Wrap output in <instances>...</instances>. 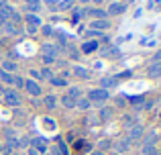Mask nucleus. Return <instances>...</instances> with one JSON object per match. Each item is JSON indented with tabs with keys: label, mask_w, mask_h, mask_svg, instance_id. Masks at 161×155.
Here are the masks:
<instances>
[{
	"label": "nucleus",
	"mask_w": 161,
	"mask_h": 155,
	"mask_svg": "<svg viewBox=\"0 0 161 155\" xmlns=\"http://www.w3.org/2000/svg\"><path fill=\"white\" fill-rule=\"evenodd\" d=\"M108 98H110L108 90H102V88H98V90H92V92H90V96H88L90 104H104Z\"/></svg>",
	"instance_id": "1"
},
{
	"label": "nucleus",
	"mask_w": 161,
	"mask_h": 155,
	"mask_svg": "<svg viewBox=\"0 0 161 155\" xmlns=\"http://www.w3.org/2000/svg\"><path fill=\"white\" fill-rule=\"evenodd\" d=\"M112 149H114V153H116V155H125L130 149V141L126 139V137H125V139H118V141H114Z\"/></svg>",
	"instance_id": "2"
},
{
	"label": "nucleus",
	"mask_w": 161,
	"mask_h": 155,
	"mask_svg": "<svg viewBox=\"0 0 161 155\" xmlns=\"http://www.w3.org/2000/svg\"><path fill=\"white\" fill-rule=\"evenodd\" d=\"M4 102L8 104V106H19L20 104V96H19V92L16 90H6L4 92Z\"/></svg>",
	"instance_id": "3"
},
{
	"label": "nucleus",
	"mask_w": 161,
	"mask_h": 155,
	"mask_svg": "<svg viewBox=\"0 0 161 155\" xmlns=\"http://www.w3.org/2000/svg\"><path fill=\"white\" fill-rule=\"evenodd\" d=\"M143 137H145L143 127H141V125H133V127L129 129V135H126V139H129V141H139V139H143Z\"/></svg>",
	"instance_id": "4"
},
{
	"label": "nucleus",
	"mask_w": 161,
	"mask_h": 155,
	"mask_svg": "<svg viewBox=\"0 0 161 155\" xmlns=\"http://www.w3.org/2000/svg\"><path fill=\"white\" fill-rule=\"evenodd\" d=\"M25 88L31 96H39L41 94V86L35 82V80H25Z\"/></svg>",
	"instance_id": "5"
},
{
	"label": "nucleus",
	"mask_w": 161,
	"mask_h": 155,
	"mask_svg": "<svg viewBox=\"0 0 161 155\" xmlns=\"http://www.w3.org/2000/svg\"><path fill=\"white\" fill-rule=\"evenodd\" d=\"M0 29H2V33H4V35H10V37H14V35H19V33H20V29L16 27V25L8 23V20H6V23H4Z\"/></svg>",
	"instance_id": "6"
},
{
	"label": "nucleus",
	"mask_w": 161,
	"mask_h": 155,
	"mask_svg": "<svg viewBox=\"0 0 161 155\" xmlns=\"http://www.w3.org/2000/svg\"><path fill=\"white\" fill-rule=\"evenodd\" d=\"M125 10H126V6H125L122 2H112V4H110V8L106 10V14L114 16V14H122Z\"/></svg>",
	"instance_id": "7"
},
{
	"label": "nucleus",
	"mask_w": 161,
	"mask_h": 155,
	"mask_svg": "<svg viewBox=\"0 0 161 155\" xmlns=\"http://www.w3.org/2000/svg\"><path fill=\"white\" fill-rule=\"evenodd\" d=\"M100 84H102V90H108V88H116L118 86V78L116 76H106L100 80Z\"/></svg>",
	"instance_id": "8"
},
{
	"label": "nucleus",
	"mask_w": 161,
	"mask_h": 155,
	"mask_svg": "<svg viewBox=\"0 0 161 155\" xmlns=\"http://www.w3.org/2000/svg\"><path fill=\"white\" fill-rule=\"evenodd\" d=\"M57 53H59V47L57 45H53V43H47V45H43V55L45 57H57Z\"/></svg>",
	"instance_id": "9"
},
{
	"label": "nucleus",
	"mask_w": 161,
	"mask_h": 155,
	"mask_svg": "<svg viewBox=\"0 0 161 155\" xmlns=\"http://www.w3.org/2000/svg\"><path fill=\"white\" fill-rule=\"evenodd\" d=\"M20 147V143L16 139H8V143L2 147V153H6V155H12L14 153V149H19Z\"/></svg>",
	"instance_id": "10"
},
{
	"label": "nucleus",
	"mask_w": 161,
	"mask_h": 155,
	"mask_svg": "<svg viewBox=\"0 0 161 155\" xmlns=\"http://www.w3.org/2000/svg\"><path fill=\"white\" fill-rule=\"evenodd\" d=\"M31 145H33V149H35L37 153H45L47 151V143H45L43 139H33Z\"/></svg>",
	"instance_id": "11"
},
{
	"label": "nucleus",
	"mask_w": 161,
	"mask_h": 155,
	"mask_svg": "<svg viewBox=\"0 0 161 155\" xmlns=\"http://www.w3.org/2000/svg\"><path fill=\"white\" fill-rule=\"evenodd\" d=\"M96 49H98V41H86V43L82 45V53H94Z\"/></svg>",
	"instance_id": "12"
},
{
	"label": "nucleus",
	"mask_w": 161,
	"mask_h": 155,
	"mask_svg": "<svg viewBox=\"0 0 161 155\" xmlns=\"http://www.w3.org/2000/svg\"><path fill=\"white\" fill-rule=\"evenodd\" d=\"M147 74H149L151 78H161V61H157V64H153L149 69H147Z\"/></svg>",
	"instance_id": "13"
},
{
	"label": "nucleus",
	"mask_w": 161,
	"mask_h": 155,
	"mask_svg": "<svg viewBox=\"0 0 161 155\" xmlns=\"http://www.w3.org/2000/svg\"><path fill=\"white\" fill-rule=\"evenodd\" d=\"M90 14L94 16L96 20H106V16H108V14H106V10H102V8H92Z\"/></svg>",
	"instance_id": "14"
},
{
	"label": "nucleus",
	"mask_w": 161,
	"mask_h": 155,
	"mask_svg": "<svg viewBox=\"0 0 161 155\" xmlns=\"http://www.w3.org/2000/svg\"><path fill=\"white\" fill-rule=\"evenodd\" d=\"M74 74H75V76H80V78H84V80H88V78L92 76V74L88 72L84 65H75V68H74Z\"/></svg>",
	"instance_id": "15"
},
{
	"label": "nucleus",
	"mask_w": 161,
	"mask_h": 155,
	"mask_svg": "<svg viewBox=\"0 0 161 155\" xmlns=\"http://www.w3.org/2000/svg\"><path fill=\"white\" fill-rule=\"evenodd\" d=\"M25 19H27V25H31V27H39V25H41V19L37 14H33V12H29Z\"/></svg>",
	"instance_id": "16"
},
{
	"label": "nucleus",
	"mask_w": 161,
	"mask_h": 155,
	"mask_svg": "<svg viewBox=\"0 0 161 155\" xmlns=\"http://www.w3.org/2000/svg\"><path fill=\"white\" fill-rule=\"evenodd\" d=\"M16 68H19V65H16V61H10V59H6V61H2V69H4V72H16Z\"/></svg>",
	"instance_id": "17"
},
{
	"label": "nucleus",
	"mask_w": 161,
	"mask_h": 155,
	"mask_svg": "<svg viewBox=\"0 0 161 155\" xmlns=\"http://www.w3.org/2000/svg\"><path fill=\"white\" fill-rule=\"evenodd\" d=\"M92 104H90V100L88 98H78L75 100V108H80V110H88Z\"/></svg>",
	"instance_id": "18"
},
{
	"label": "nucleus",
	"mask_w": 161,
	"mask_h": 155,
	"mask_svg": "<svg viewBox=\"0 0 161 155\" xmlns=\"http://www.w3.org/2000/svg\"><path fill=\"white\" fill-rule=\"evenodd\" d=\"M108 27H110V20H94L90 29H94V31H100V29H108Z\"/></svg>",
	"instance_id": "19"
},
{
	"label": "nucleus",
	"mask_w": 161,
	"mask_h": 155,
	"mask_svg": "<svg viewBox=\"0 0 161 155\" xmlns=\"http://www.w3.org/2000/svg\"><path fill=\"white\" fill-rule=\"evenodd\" d=\"M61 104H63V106H65V108H75V100L74 98H71V96H61Z\"/></svg>",
	"instance_id": "20"
},
{
	"label": "nucleus",
	"mask_w": 161,
	"mask_h": 155,
	"mask_svg": "<svg viewBox=\"0 0 161 155\" xmlns=\"http://www.w3.org/2000/svg\"><path fill=\"white\" fill-rule=\"evenodd\" d=\"M102 53H104V55H112V57L120 55V51H118V47H116V45H112V47H110V45H108L106 49H102Z\"/></svg>",
	"instance_id": "21"
},
{
	"label": "nucleus",
	"mask_w": 161,
	"mask_h": 155,
	"mask_svg": "<svg viewBox=\"0 0 161 155\" xmlns=\"http://www.w3.org/2000/svg\"><path fill=\"white\" fill-rule=\"evenodd\" d=\"M57 8H59V10H67V8H71V6H74V0H57Z\"/></svg>",
	"instance_id": "22"
},
{
	"label": "nucleus",
	"mask_w": 161,
	"mask_h": 155,
	"mask_svg": "<svg viewBox=\"0 0 161 155\" xmlns=\"http://www.w3.org/2000/svg\"><path fill=\"white\" fill-rule=\"evenodd\" d=\"M155 141H157V135H155V133H149L147 137H143V145H153Z\"/></svg>",
	"instance_id": "23"
},
{
	"label": "nucleus",
	"mask_w": 161,
	"mask_h": 155,
	"mask_svg": "<svg viewBox=\"0 0 161 155\" xmlns=\"http://www.w3.org/2000/svg\"><path fill=\"white\" fill-rule=\"evenodd\" d=\"M55 104H57V98H55V96H45V106L47 108H55Z\"/></svg>",
	"instance_id": "24"
},
{
	"label": "nucleus",
	"mask_w": 161,
	"mask_h": 155,
	"mask_svg": "<svg viewBox=\"0 0 161 155\" xmlns=\"http://www.w3.org/2000/svg\"><path fill=\"white\" fill-rule=\"evenodd\" d=\"M110 116H112V108H108V106H104L102 110H100V119L102 120H108Z\"/></svg>",
	"instance_id": "25"
},
{
	"label": "nucleus",
	"mask_w": 161,
	"mask_h": 155,
	"mask_svg": "<svg viewBox=\"0 0 161 155\" xmlns=\"http://www.w3.org/2000/svg\"><path fill=\"white\" fill-rule=\"evenodd\" d=\"M51 84L57 88H63V86H67V80L65 78H51Z\"/></svg>",
	"instance_id": "26"
},
{
	"label": "nucleus",
	"mask_w": 161,
	"mask_h": 155,
	"mask_svg": "<svg viewBox=\"0 0 161 155\" xmlns=\"http://www.w3.org/2000/svg\"><path fill=\"white\" fill-rule=\"evenodd\" d=\"M0 78H2L6 84H12V78H14V76H10V74H6L4 69H0Z\"/></svg>",
	"instance_id": "27"
},
{
	"label": "nucleus",
	"mask_w": 161,
	"mask_h": 155,
	"mask_svg": "<svg viewBox=\"0 0 161 155\" xmlns=\"http://www.w3.org/2000/svg\"><path fill=\"white\" fill-rule=\"evenodd\" d=\"M80 19H82V10H78V8H75V10H74V16H71V23L78 25V23H80Z\"/></svg>",
	"instance_id": "28"
},
{
	"label": "nucleus",
	"mask_w": 161,
	"mask_h": 155,
	"mask_svg": "<svg viewBox=\"0 0 161 155\" xmlns=\"http://www.w3.org/2000/svg\"><path fill=\"white\" fill-rule=\"evenodd\" d=\"M125 125H126L129 129L133 127V125H137V123H135V116H133V114H126V116H125Z\"/></svg>",
	"instance_id": "29"
},
{
	"label": "nucleus",
	"mask_w": 161,
	"mask_h": 155,
	"mask_svg": "<svg viewBox=\"0 0 161 155\" xmlns=\"http://www.w3.org/2000/svg\"><path fill=\"white\" fill-rule=\"evenodd\" d=\"M12 84H14L16 88H23L25 86V80L20 78V76H14V78H12Z\"/></svg>",
	"instance_id": "30"
},
{
	"label": "nucleus",
	"mask_w": 161,
	"mask_h": 155,
	"mask_svg": "<svg viewBox=\"0 0 161 155\" xmlns=\"http://www.w3.org/2000/svg\"><path fill=\"white\" fill-rule=\"evenodd\" d=\"M41 78H45V80H51V78H53V74H51V69H47V68H43V69H41Z\"/></svg>",
	"instance_id": "31"
},
{
	"label": "nucleus",
	"mask_w": 161,
	"mask_h": 155,
	"mask_svg": "<svg viewBox=\"0 0 161 155\" xmlns=\"http://www.w3.org/2000/svg\"><path fill=\"white\" fill-rule=\"evenodd\" d=\"M55 39H57V43H59V45H65V41H67L63 33H55Z\"/></svg>",
	"instance_id": "32"
},
{
	"label": "nucleus",
	"mask_w": 161,
	"mask_h": 155,
	"mask_svg": "<svg viewBox=\"0 0 161 155\" xmlns=\"http://www.w3.org/2000/svg\"><path fill=\"white\" fill-rule=\"evenodd\" d=\"M67 96H71L74 100H78V98H80V88H71V90H69V94H67Z\"/></svg>",
	"instance_id": "33"
},
{
	"label": "nucleus",
	"mask_w": 161,
	"mask_h": 155,
	"mask_svg": "<svg viewBox=\"0 0 161 155\" xmlns=\"http://www.w3.org/2000/svg\"><path fill=\"white\" fill-rule=\"evenodd\" d=\"M157 61H161V49L153 53V64H157Z\"/></svg>",
	"instance_id": "34"
},
{
	"label": "nucleus",
	"mask_w": 161,
	"mask_h": 155,
	"mask_svg": "<svg viewBox=\"0 0 161 155\" xmlns=\"http://www.w3.org/2000/svg\"><path fill=\"white\" fill-rule=\"evenodd\" d=\"M51 33H53V29L49 27V25H45L43 27V35H51Z\"/></svg>",
	"instance_id": "35"
},
{
	"label": "nucleus",
	"mask_w": 161,
	"mask_h": 155,
	"mask_svg": "<svg viewBox=\"0 0 161 155\" xmlns=\"http://www.w3.org/2000/svg\"><path fill=\"white\" fill-rule=\"evenodd\" d=\"M4 23H6V14H4V12L2 10H0V27H2V25Z\"/></svg>",
	"instance_id": "36"
},
{
	"label": "nucleus",
	"mask_w": 161,
	"mask_h": 155,
	"mask_svg": "<svg viewBox=\"0 0 161 155\" xmlns=\"http://www.w3.org/2000/svg\"><path fill=\"white\" fill-rule=\"evenodd\" d=\"M98 147H100V149H106V147H108V141H100Z\"/></svg>",
	"instance_id": "37"
},
{
	"label": "nucleus",
	"mask_w": 161,
	"mask_h": 155,
	"mask_svg": "<svg viewBox=\"0 0 161 155\" xmlns=\"http://www.w3.org/2000/svg\"><path fill=\"white\" fill-rule=\"evenodd\" d=\"M27 31L33 35V33H37V27H31V25H27Z\"/></svg>",
	"instance_id": "38"
},
{
	"label": "nucleus",
	"mask_w": 161,
	"mask_h": 155,
	"mask_svg": "<svg viewBox=\"0 0 161 155\" xmlns=\"http://www.w3.org/2000/svg\"><path fill=\"white\" fill-rule=\"evenodd\" d=\"M43 61H45V64H53L55 59H53V57H45V55H43Z\"/></svg>",
	"instance_id": "39"
},
{
	"label": "nucleus",
	"mask_w": 161,
	"mask_h": 155,
	"mask_svg": "<svg viewBox=\"0 0 161 155\" xmlns=\"http://www.w3.org/2000/svg\"><path fill=\"white\" fill-rule=\"evenodd\" d=\"M29 155H39V153H37V151H35V149H33V147H31V149H29Z\"/></svg>",
	"instance_id": "40"
},
{
	"label": "nucleus",
	"mask_w": 161,
	"mask_h": 155,
	"mask_svg": "<svg viewBox=\"0 0 161 155\" xmlns=\"http://www.w3.org/2000/svg\"><path fill=\"white\" fill-rule=\"evenodd\" d=\"M90 155H106V153H102V151H92Z\"/></svg>",
	"instance_id": "41"
},
{
	"label": "nucleus",
	"mask_w": 161,
	"mask_h": 155,
	"mask_svg": "<svg viewBox=\"0 0 161 155\" xmlns=\"http://www.w3.org/2000/svg\"><path fill=\"white\" fill-rule=\"evenodd\" d=\"M6 6V0H0V8H4Z\"/></svg>",
	"instance_id": "42"
},
{
	"label": "nucleus",
	"mask_w": 161,
	"mask_h": 155,
	"mask_svg": "<svg viewBox=\"0 0 161 155\" xmlns=\"http://www.w3.org/2000/svg\"><path fill=\"white\" fill-rule=\"evenodd\" d=\"M130 2H135V0H125V2H122V4H125V6H129Z\"/></svg>",
	"instance_id": "43"
},
{
	"label": "nucleus",
	"mask_w": 161,
	"mask_h": 155,
	"mask_svg": "<svg viewBox=\"0 0 161 155\" xmlns=\"http://www.w3.org/2000/svg\"><path fill=\"white\" fill-rule=\"evenodd\" d=\"M2 147H4V145H2V143H0V153H2Z\"/></svg>",
	"instance_id": "44"
},
{
	"label": "nucleus",
	"mask_w": 161,
	"mask_h": 155,
	"mask_svg": "<svg viewBox=\"0 0 161 155\" xmlns=\"http://www.w3.org/2000/svg\"><path fill=\"white\" fill-rule=\"evenodd\" d=\"M12 155H20V153H16V151H14V153H12Z\"/></svg>",
	"instance_id": "45"
},
{
	"label": "nucleus",
	"mask_w": 161,
	"mask_h": 155,
	"mask_svg": "<svg viewBox=\"0 0 161 155\" xmlns=\"http://www.w3.org/2000/svg\"><path fill=\"white\" fill-rule=\"evenodd\" d=\"M94 2H102V0H94Z\"/></svg>",
	"instance_id": "46"
},
{
	"label": "nucleus",
	"mask_w": 161,
	"mask_h": 155,
	"mask_svg": "<svg viewBox=\"0 0 161 155\" xmlns=\"http://www.w3.org/2000/svg\"><path fill=\"white\" fill-rule=\"evenodd\" d=\"M159 119H161V110H159Z\"/></svg>",
	"instance_id": "47"
},
{
	"label": "nucleus",
	"mask_w": 161,
	"mask_h": 155,
	"mask_svg": "<svg viewBox=\"0 0 161 155\" xmlns=\"http://www.w3.org/2000/svg\"><path fill=\"white\" fill-rule=\"evenodd\" d=\"M0 45H2V43H0Z\"/></svg>",
	"instance_id": "48"
}]
</instances>
